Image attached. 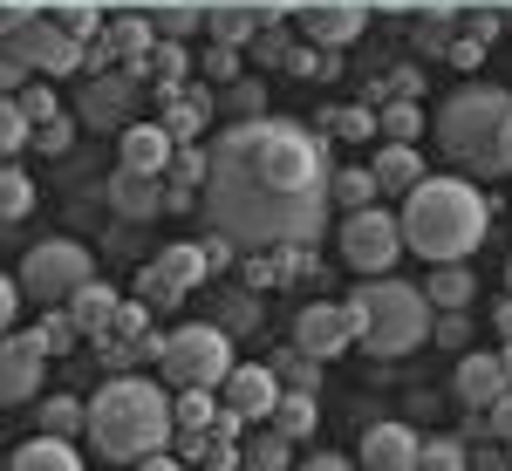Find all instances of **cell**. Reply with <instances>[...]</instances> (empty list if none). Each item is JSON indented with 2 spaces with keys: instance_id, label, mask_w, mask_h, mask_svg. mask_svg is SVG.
Wrapping results in <instances>:
<instances>
[{
  "instance_id": "8992f818",
  "label": "cell",
  "mask_w": 512,
  "mask_h": 471,
  "mask_svg": "<svg viewBox=\"0 0 512 471\" xmlns=\"http://www.w3.org/2000/svg\"><path fill=\"white\" fill-rule=\"evenodd\" d=\"M158 376L171 390H219L233 376V342L219 321H192V328H171L158 355Z\"/></svg>"
},
{
  "instance_id": "30bf717a",
  "label": "cell",
  "mask_w": 512,
  "mask_h": 471,
  "mask_svg": "<svg viewBox=\"0 0 512 471\" xmlns=\"http://www.w3.org/2000/svg\"><path fill=\"white\" fill-rule=\"evenodd\" d=\"M48 362H55V355L41 349L35 328H14V335L0 342V403H7V410L35 403L41 383H48Z\"/></svg>"
},
{
  "instance_id": "11a10c76",
  "label": "cell",
  "mask_w": 512,
  "mask_h": 471,
  "mask_svg": "<svg viewBox=\"0 0 512 471\" xmlns=\"http://www.w3.org/2000/svg\"><path fill=\"white\" fill-rule=\"evenodd\" d=\"M499 355H506V369H512V342H506V349H499Z\"/></svg>"
},
{
  "instance_id": "7a4b0ae2",
  "label": "cell",
  "mask_w": 512,
  "mask_h": 471,
  "mask_svg": "<svg viewBox=\"0 0 512 471\" xmlns=\"http://www.w3.org/2000/svg\"><path fill=\"white\" fill-rule=\"evenodd\" d=\"M164 444H178V390H164V376L144 383L130 369L89 396V451L103 465H137Z\"/></svg>"
},
{
  "instance_id": "f6af8a7d",
  "label": "cell",
  "mask_w": 512,
  "mask_h": 471,
  "mask_svg": "<svg viewBox=\"0 0 512 471\" xmlns=\"http://www.w3.org/2000/svg\"><path fill=\"white\" fill-rule=\"evenodd\" d=\"M21 294H28V287H21V274L0 280V314H7V328H21Z\"/></svg>"
},
{
  "instance_id": "3957f363",
  "label": "cell",
  "mask_w": 512,
  "mask_h": 471,
  "mask_svg": "<svg viewBox=\"0 0 512 471\" xmlns=\"http://www.w3.org/2000/svg\"><path fill=\"white\" fill-rule=\"evenodd\" d=\"M492 233V198L478 192L472 178H424L417 192L403 198V239L417 260H472Z\"/></svg>"
},
{
  "instance_id": "ac0fdd59",
  "label": "cell",
  "mask_w": 512,
  "mask_h": 471,
  "mask_svg": "<svg viewBox=\"0 0 512 471\" xmlns=\"http://www.w3.org/2000/svg\"><path fill=\"white\" fill-rule=\"evenodd\" d=\"M301 28H308L315 48H349V41L369 28V7H362V0H321V7L301 14Z\"/></svg>"
},
{
  "instance_id": "d6986e66",
  "label": "cell",
  "mask_w": 512,
  "mask_h": 471,
  "mask_svg": "<svg viewBox=\"0 0 512 471\" xmlns=\"http://www.w3.org/2000/svg\"><path fill=\"white\" fill-rule=\"evenodd\" d=\"M28 62H35L41 76H69V69H82V35L76 28H48V21H28Z\"/></svg>"
},
{
  "instance_id": "1f68e13d",
  "label": "cell",
  "mask_w": 512,
  "mask_h": 471,
  "mask_svg": "<svg viewBox=\"0 0 512 471\" xmlns=\"http://www.w3.org/2000/svg\"><path fill=\"white\" fill-rule=\"evenodd\" d=\"M417 137H424V110H417V96L383 103V144H417Z\"/></svg>"
},
{
  "instance_id": "681fc988",
  "label": "cell",
  "mask_w": 512,
  "mask_h": 471,
  "mask_svg": "<svg viewBox=\"0 0 512 471\" xmlns=\"http://www.w3.org/2000/svg\"><path fill=\"white\" fill-rule=\"evenodd\" d=\"M472 471H512V451L499 444V451H472Z\"/></svg>"
},
{
  "instance_id": "9a60e30c",
  "label": "cell",
  "mask_w": 512,
  "mask_h": 471,
  "mask_svg": "<svg viewBox=\"0 0 512 471\" xmlns=\"http://www.w3.org/2000/svg\"><path fill=\"white\" fill-rule=\"evenodd\" d=\"M171 157H178V137H171L164 123H123V130H117V164H130V171L164 178Z\"/></svg>"
},
{
  "instance_id": "5bb4252c",
  "label": "cell",
  "mask_w": 512,
  "mask_h": 471,
  "mask_svg": "<svg viewBox=\"0 0 512 471\" xmlns=\"http://www.w3.org/2000/svg\"><path fill=\"white\" fill-rule=\"evenodd\" d=\"M512 390V369L506 355H485V349H465L458 355V376H451V396L465 403V410H492L499 396Z\"/></svg>"
},
{
  "instance_id": "7c38bea8",
  "label": "cell",
  "mask_w": 512,
  "mask_h": 471,
  "mask_svg": "<svg viewBox=\"0 0 512 471\" xmlns=\"http://www.w3.org/2000/svg\"><path fill=\"white\" fill-rule=\"evenodd\" d=\"M280 396H287V383L274 376V362H233V376L219 383V403H226V410H239L246 424H267Z\"/></svg>"
},
{
  "instance_id": "74e56055",
  "label": "cell",
  "mask_w": 512,
  "mask_h": 471,
  "mask_svg": "<svg viewBox=\"0 0 512 471\" xmlns=\"http://www.w3.org/2000/svg\"><path fill=\"white\" fill-rule=\"evenodd\" d=\"M472 308H451V314H437V349H451V355H465V342H472V321H465Z\"/></svg>"
},
{
  "instance_id": "d590c367",
  "label": "cell",
  "mask_w": 512,
  "mask_h": 471,
  "mask_svg": "<svg viewBox=\"0 0 512 471\" xmlns=\"http://www.w3.org/2000/svg\"><path fill=\"white\" fill-rule=\"evenodd\" d=\"M239 76H246L239 48H233V41H212V48H205V82H212V89H226V82H239Z\"/></svg>"
},
{
  "instance_id": "bcb514c9",
  "label": "cell",
  "mask_w": 512,
  "mask_h": 471,
  "mask_svg": "<svg viewBox=\"0 0 512 471\" xmlns=\"http://www.w3.org/2000/svg\"><path fill=\"white\" fill-rule=\"evenodd\" d=\"M253 55H260V62H280V69H287V55H294V41L280 35V28H267V35H260V48H253Z\"/></svg>"
},
{
  "instance_id": "d6a6232c",
  "label": "cell",
  "mask_w": 512,
  "mask_h": 471,
  "mask_svg": "<svg viewBox=\"0 0 512 471\" xmlns=\"http://www.w3.org/2000/svg\"><path fill=\"white\" fill-rule=\"evenodd\" d=\"M28 212H35V178H28L21 164H7V171H0V219L14 226V219H28Z\"/></svg>"
},
{
  "instance_id": "816d5d0a",
  "label": "cell",
  "mask_w": 512,
  "mask_h": 471,
  "mask_svg": "<svg viewBox=\"0 0 512 471\" xmlns=\"http://www.w3.org/2000/svg\"><path fill=\"white\" fill-rule=\"evenodd\" d=\"M465 35H478V41H492V35H499V14H472V21H465Z\"/></svg>"
},
{
  "instance_id": "9f6ffc18",
  "label": "cell",
  "mask_w": 512,
  "mask_h": 471,
  "mask_svg": "<svg viewBox=\"0 0 512 471\" xmlns=\"http://www.w3.org/2000/svg\"><path fill=\"white\" fill-rule=\"evenodd\" d=\"M192 471H226V465H192Z\"/></svg>"
},
{
  "instance_id": "f5cc1de1",
  "label": "cell",
  "mask_w": 512,
  "mask_h": 471,
  "mask_svg": "<svg viewBox=\"0 0 512 471\" xmlns=\"http://www.w3.org/2000/svg\"><path fill=\"white\" fill-rule=\"evenodd\" d=\"M492 328H499V335H506V342H512V294H506V301H499V308H492Z\"/></svg>"
},
{
  "instance_id": "5b68a950",
  "label": "cell",
  "mask_w": 512,
  "mask_h": 471,
  "mask_svg": "<svg viewBox=\"0 0 512 471\" xmlns=\"http://www.w3.org/2000/svg\"><path fill=\"white\" fill-rule=\"evenodd\" d=\"M506 123H512V96H506V89H492V82H465L458 96L437 103L431 130H437V151L451 157V164H465V171H506V164H499Z\"/></svg>"
},
{
  "instance_id": "ffe728a7",
  "label": "cell",
  "mask_w": 512,
  "mask_h": 471,
  "mask_svg": "<svg viewBox=\"0 0 512 471\" xmlns=\"http://www.w3.org/2000/svg\"><path fill=\"white\" fill-rule=\"evenodd\" d=\"M212 117H219V89H212V82H198V89H178V96H171V110H164V130H171L178 144H192V137H198V130H205Z\"/></svg>"
},
{
  "instance_id": "4dcf8cb0",
  "label": "cell",
  "mask_w": 512,
  "mask_h": 471,
  "mask_svg": "<svg viewBox=\"0 0 512 471\" xmlns=\"http://www.w3.org/2000/svg\"><path fill=\"white\" fill-rule=\"evenodd\" d=\"M35 335H41V349H48V355H76L82 342H89V335H82V321L69 308H41Z\"/></svg>"
},
{
  "instance_id": "2e32d148",
  "label": "cell",
  "mask_w": 512,
  "mask_h": 471,
  "mask_svg": "<svg viewBox=\"0 0 512 471\" xmlns=\"http://www.w3.org/2000/svg\"><path fill=\"white\" fill-rule=\"evenodd\" d=\"M424 458V437L410 424H369L362 431V471H417Z\"/></svg>"
},
{
  "instance_id": "cb8c5ba5",
  "label": "cell",
  "mask_w": 512,
  "mask_h": 471,
  "mask_svg": "<svg viewBox=\"0 0 512 471\" xmlns=\"http://www.w3.org/2000/svg\"><path fill=\"white\" fill-rule=\"evenodd\" d=\"M328 198H335V212H362V205H376V198H383V178H376V164H335V178H328Z\"/></svg>"
},
{
  "instance_id": "44dd1931",
  "label": "cell",
  "mask_w": 512,
  "mask_h": 471,
  "mask_svg": "<svg viewBox=\"0 0 512 471\" xmlns=\"http://www.w3.org/2000/svg\"><path fill=\"white\" fill-rule=\"evenodd\" d=\"M69 314L82 321V335H89V342H103V335H117L123 301H117V287H110V280H89L76 301H69Z\"/></svg>"
},
{
  "instance_id": "277c9868",
  "label": "cell",
  "mask_w": 512,
  "mask_h": 471,
  "mask_svg": "<svg viewBox=\"0 0 512 471\" xmlns=\"http://www.w3.org/2000/svg\"><path fill=\"white\" fill-rule=\"evenodd\" d=\"M349 308H355V328H362V349L376 355V362H396V355L424 349V342L437 335L431 294H424V287H410V280L369 274L349 294Z\"/></svg>"
},
{
  "instance_id": "e575fe53",
  "label": "cell",
  "mask_w": 512,
  "mask_h": 471,
  "mask_svg": "<svg viewBox=\"0 0 512 471\" xmlns=\"http://www.w3.org/2000/svg\"><path fill=\"white\" fill-rule=\"evenodd\" d=\"M417 471H472L465 437H424V458H417Z\"/></svg>"
},
{
  "instance_id": "8d00e7d4",
  "label": "cell",
  "mask_w": 512,
  "mask_h": 471,
  "mask_svg": "<svg viewBox=\"0 0 512 471\" xmlns=\"http://www.w3.org/2000/svg\"><path fill=\"white\" fill-rule=\"evenodd\" d=\"M328 130L362 144V137H376V130H383V110H328Z\"/></svg>"
},
{
  "instance_id": "7402d4cb",
  "label": "cell",
  "mask_w": 512,
  "mask_h": 471,
  "mask_svg": "<svg viewBox=\"0 0 512 471\" xmlns=\"http://www.w3.org/2000/svg\"><path fill=\"white\" fill-rule=\"evenodd\" d=\"M7 471H82V451L69 444V437H48V431H35L28 444H14Z\"/></svg>"
},
{
  "instance_id": "f35d334b",
  "label": "cell",
  "mask_w": 512,
  "mask_h": 471,
  "mask_svg": "<svg viewBox=\"0 0 512 471\" xmlns=\"http://www.w3.org/2000/svg\"><path fill=\"white\" fill-rule=\"evenodd\" d=\"M28 130H35V117H28L21 103H7V110H0V151H7V157H21Z\"/></svg>"
},
{
  "instance_id": "b9f144b4",
  "label": "cell",
  "mask_w": 512,
  "mask_h": 471,
  "mask_svg": "<svg viewBox=\"0 0 512 471\" xmlns=\"http://www.w3.org/2000/svg\"><path fill=\"white\" fill-rule=\"evenodd\" d=\"M212 41H253V14H212Z\"/></svg>"
},
{
  "instance_id": "60d3db41",
  "label": "cell",
  "mask_w": 512,
  "mask_h": 471,
  "mask_svg": "<svg viewBox=\"0 0 512 471\" xmlns=\"http://www.w3.org/2000/svg\"><path fill=\"white\" fill-rule=\"evenodd\" d=\"M478 417H485V437H499V444H506V451H512V390L499 396L492 410H478Z\"/></svg>"
},
{
  "instance_id": "ab89813d",
  "label": "cell",
  "mask_w": 512,
  "mask_h": 471,
  "mask_svg": "<svg viewBox=\"0 0 512 471\" xmlns=\"http://www.w3.org/2000/svg\"><path fill=\"white\" fill-rule=\"evenodd\" d=\"M21 110H28L35 123H55V117H62V103H55V89H48V82H28V96H21Z\"/></svg>"
},
{
  "instance_id": "7bdbcfd3",
  "label": "cell",
  "mask_w": 512,
  "mask_h": 471,
  "mask_svg": "<svg viewBox=\"0 0 512 471\" xmlns=\"http://www.w3.org/2000/svg\"><path fill=\"white\" fill-rule=\"evenodd\" d=\"M117 48H130V55H137V62H144V48H151V28H144V21H117Z\"/></svg>"
},
{
  "instance_id": "c3c4849f",
  "label": "cell",
  "mask_w": 512,
  "mask_h": 471,
  "mask_svg": "<svg viewBox=\"0 0 512 471\" xmlns=\"http://www.w3.org/2000/svg\"><path fill=\"white\" fill-rule=\"evenodd\" d=\"M130 471H192V465H185L178 451H151V458H137Z\"/></svg>"
},
{
  "instance_id": "484cf974",
  "label": "cell",
  "mask_w": 512,
  "mask_h": 471,
  "mask_svg": "<svg viewBox=\"0 0 512 471\" xmlns=\"http://www.w3.org/2000/svg\"><path fill=\"white\" fill-rule=\"evenodd\" d=\"M287 465H294V437H280L274 424H267V431H246L239 471H287Z\"/></svg>"
},
{
  "instance_id": "d4e9b609",
  "label": "cell",
  "mask_w": 512,
  "mask_h": 471,
  "mask_svg": "<svg viewBox=\"0 0 512 471\" xmlns=\"http://www.w3.org/2000/svg\"><path fill=\"white\" fill-rule=\"evenodd\" d=\"M424 294H431V308H437V314L472 308L478 274H465V260H444V267H431V274H424Z\"/></svg>"
},
{
  "instance_id": "4316f807",
  "label": "cell",
  "mask_w": 512,
  "mask_h": 471,
  "mask_svg": "<svg viewBox=\"0 0 512 471\" xmlns=\"http://www.w3.org/2000/svg\"><path fill=\"white\" fill-rule=\"evenodd\" d=\"M280 437H315L321 431V403H315V390H287L274 403V417H267Z\"/></svg>"
},
{
  "instance_id": "836d02e7",
  "label": "cell",
  "mask_w": 512,
  "mask_h": 471,
  "mask_svg": "<svg viewBox=\"0 0 512 471\" xmlns=\"http://www.w3.org/2000/svg\"><path fill=\"white\" fill-rule=\"evenodd\" d=\"M274 376L287 383V390H321V355H308V349H280V355H274Z\"/></svg>"
},
{
  "instance_id": "52a82bcc",
  "label": "cell",
  "mask_w": 512,
  "mask_h": 471,
  "mask_svg": "<svg viewBox=\"0 0 512 471\" xmlns=\"http://www.w3.org/2000/svg\"><path fill=\"white\" fill-rule=\"evenodd\" d=\"M89 280H96V253L82 239H41L21 260V287H28L35 308H69Z\"/></svg>"
},
{
  "instance_id": "603a6c76",
  "label": "cell",
  "mask_w": 512,
  "mask_h": 471,
  "mask_svg": "<svg viewBox=\"0 0 512 471\" xmlns=\"http://www.w3.org/2000/svg\"><path fill=\"white\" fill-rule=\"evenodd\" d=\"M376 178H383V198H410L431 171H424L417 144H383V151H376Z\"/></svg>"
},
{
  "instance_id": "e0dca14e",
  "label": "cell",
  "mask_w": 512,
  "mask_h": 471,
  "mask_svg": "<svg viewBox=\"0 0 512 471\" xmlns=\"http://www.w3.org/2000/svg\"><path fill=\"white\" fill-rule=\"evenodd\" d=\"M130 103H137V76H89L76 117L89 123V130H123V110H130Z\"/></svg>"
},
{
  "instance_id": "ee69618b",
  "label": "cell",
  "mask_w": 512,
  "mask_h": 471,
  "mask_svg": "<svg viewBox=\"0 0 512 471\" xmlns=\"http://www.w3.org/2000/svg\"><path fill=\"white\" fill-rule=\"evenodd\" d=\"M69 137H76V123H69V117H55V123H41V130H35L41 151H69Z\"/></svg>"
},
{
  "instance_id": "f1b7e54d",
  "label": "cell",
  "mask_w": 512,
  "mask_h": 471,
  "mask_svg": "<svg viewBox=\"0 0 512 471\" xmlns=\"http://www.w3.org/2000/svg\"><path fill=\"white\" fill-rule=\"evenodd\" d=\"M219 117H233V123H260L267 117V82L260 76H239L219 89Z\"/></svg>"
},
{
  "instance_id": "4fadbf2b",
  "label": "cell",
  "mask_w": 512,
  "mask_h": 471,
  "mask_svg": "<svg viewBox=\"0 0 512 471\" xmlns=\"http://www.w3.org/2000/svg\"><path fill=\"white\" fill-rule=\"evenodd\" d=\"M103 192H110V212H117L123 226H151V219L171 212V185H164V178H144V171H130V164L110 171Z\"/></svg>"
},
{
  "instance_id": "6f0895ef",
  "label": "cell",
  "mask_w": 512,
  "mask_h": 471,
  "mask_svg": "<svg viewBox=\"0 0 512 471\" xmlns=\"http://www.w3.org/2000/svg\"><path fill=\"white\" fill-rule=\"evenodd\" d=\"M506 294H512V260H506Z\"/></svg>"
},
{
  "instance_id": "db71d44e",
  "label": "cell",
  "mask_w": 512,
  "mask_h": 471,
  "mask_svg": "<svg viewBox=\"0 0 512 471\" xmlns=\"http://www.w3.org/2000/svg\"><path fill=\"white\" fill-rule=\"evenodd\" d=\"M499 164H506V178H512V123H506V144H499Z\"/></svg>"
},
{
  "instance_id": "9c48e42d",
  "label": "cell",
  "mask_w": 512,
  "mask_h": 471,
  "mask_svg": "<svg viewBox=\"0 0 512 471\" xmlns=\"http://www.w3.org/2000/svg\"><path fill=\"white\" fill-rule=\"evenodd\" d=\"M212 274V260H205V246L185 239V246H164L158 260L137 274V301H151V308H178V301H192V287Z\"/></svg>"
},
{
  "instance_id": "6da1fadb",
  "label": "cell",
  "mask_w": 512,
  "mask_h": 471,
  "mask_svg": "<svg viewBox=\"0 0 512 471\" xmlns=\"http://www.w3.org/2000/svg\"><path fill=\"white\" fill-rule=\"evenodd\" d=\"M328 137L301 123H226L212 137V185H205V219L246 253L267 246H315L335 198H328Z\"/></svg>"
},
{
  "instance_id": "7dc6e473",
  "label": "cell",
  "mask_w": 512,
  "mask_h": 471,
  "mask_svg": "<svg viewBox=\"0 0 512 471\" xmlns=\"http://www.w3.org/2000/svg\"><path fill=\"white\" fill-rule=\"evenodd\" d=\"M451 62H458V69H478V62H485V41H478V35H458V41H451Z\"/></svg>"
},
{
  "instance_id": "f546056e",
  "label": "cell",
  "mask_w": 512,
  "mask_h": 471,
  "mask_svg": "<svg viewBox=\"0 0 512 471\" xmlns=\"http://www.w3.org/2000/svg\"><path fill=\"white\" fill-rule=\"evenodd\" d=\"M219 410V390H178V437H212Z\"/></svg>"
},
{
  "instance_id": "83f0119b",
  "label": "cell",
  "mask_w": 512,
  "mask_h": 471,
  "mask_svg": "<svg viewBox=\"0 0 512 471\" xmlns=\"http://www.w3.org/2000/svg\"><path fill=\"white\" fill-rule=\"evenodd\" d=\"M35 431H48V437L89 431V403H82V396H41L35 403Z\"/></svg>"
},
{
  "instance_id": "8fae6325",
  "label": "cell",
  "mask_w": 512,
  "mask_h": 471,
  "mask_svg": "<svg viewBox=\"0 0 512 471\" xmlns=\"http://www.w3.org/2000/svg\"><path fill=\"white\" fill-rule=\"evenodd\" d=\"M294 349L321 355V362H335L342 349H362L355 308H349V301H308V308L294 314Z\"/></svg>"
},
{
  "instance_id": "f907efd6",
  "label": "cell",
  "mask_w": 512,
  "mask_h": 471,
  "mask_svg": "<svg viewBox=\"0 0 512 471\" xmlns=\"http://www.w3.org/2000/svg\"><path fill=\"white\" fill-rule=\"evenodd\" d=\"M301 471H355L342 451H315V458H301Z\"/></svg>"
},
{
  "instance_id": "ba28073f",
  "label": "cell",
  "mask_w": 512,
  "mask_h": 471,
  "mask_svg": "<svg viewBox=\"0 0 512 471\" xmlns=\"http://www.w3.org/2000/svg\"><path fill=\"white\" fill-rule=\"evenodd\" d=\"M335 253H342L349 274H390L396 260L410 253V239H403V212H383V205L342 212V219H335Z\"/></svg>"
}]
</instances>
